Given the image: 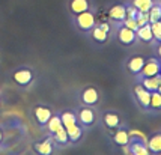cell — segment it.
<instances>
[{"label":"cell","instance_id":"cell-1","mask_svg":"<svg viewBox=\"0 0 161 155\" xmlns=\"http://www.w3.org/2000/svg\"><path fill=\"white\" fill-rule=\"evenodd\" d=\"M74 23H75V27L83 32V33H89L91 29L97 24V18H95V14L92 11H86V12H81L74 17Z\"/></svg>","mask_w":161,"mask_h":155},{"label":"cell","instance_id":"cell-2","mask_svg":"<svg viewBox=\"0 0 161 155\" xmlns=\"http://www.w3.org/2000/svg\"><path fill=\"white\" fill-rule=\"evenodd\" d=\"M160 72H161V60L158 57H151V59H146L139 77L140 78L155 77V75H160Z\"/></svg>","mask_w":161,"mask_h":155},{"label":"cell","instance_id":"cell-3","mask_svg":"<svg viewBox=\"0 0 161 155\" xmlns=\"http://www.w3.org/2000/svg\"><path fill=\"white\" fill-rule=\"evenodd\" d=\"M116 38L122 45L125 47H130L133 44L137 42V35H136V30H131V29L125 27L124 24H120L118 32H116Z\"/></svg>","mask_w":161,"mask_h":155},{"label":"cell","instance_id":"cell-4","mask_svg":"<svg viewBox=\"0 0 161 155\" xmlns=\"http://www.w3.org/2000/svg\"><path fill=\"white\" fill-rule=\"evenodd\" d=\"M92 9H93L92 0H68V11L74 17L86 11H92Z\"/></svg>","mask_w":161,"mask_h":155},{"label":"cell","instance_id":"cell-5","mask_svg":"<svg viewBox=\"0 0 161 155\" xmlns=\"http://www.w3.org/2000/svg\"><path fill=\"white\" fill-rule=\"evenodd\" d=\"M134 95H136V99L140 104V107L147 110L149 108V101H151V92L145 89L142 83H139V85L134 86Z\"/></svg>","mask_w":161,"mask_h":155},{"label":"cell","instance_id":"cell-6","mask_svg":"<svg viewBox=\"0 0 161 155\" xmlns=\"http://www.w3.org/2000/svg\"><path fill=\"white\" fill-rule=\"evenodd\" d=\"M108 18L112 20V21L114 23H120L122 24V21L125 20L126 17V5H124V3H116V5H113L110 9H108Z\"/></svg>","mask_w":161,"mask_h":155},{"label":"cell","instance_id":"cell-7","mask_svg":"<svg viewBox=\"0 0 161 155\" xmlns=\"http://www.w3.org/2000/svg\"><path fill=\"white\" fill-rule=\"evenodd\" d=\"M145 62H146V59L143 56H139V54H137V56H133L126 62V68H128V71H130L131 74L139 75L142 68H143V65H145Z\"/></svg>","mask_w":161,"mask_h":155},{"label":"cell","instance_id":"cell-8","mask_svg":"<svg viewBox=\"0 0 161 155\" xmlns=\"http://www.w3.org/2000/svg\"><path fill=\"white\" fill-rule=\"evenodd\" d=\"M136 35H137V41L142 42H155L154 41V35H152V29H151V23H147L145 26H142L136 30Z\"/></svg>","mask_w":161,"mask_h":155},{"label":"cell","instance_id":"cell-9","mask_svg":"<svg viewBox=\"0 0 161 155\" xmlns=\"http://www.w3.org/2000/svg\"><path fill=\"white\" fill-rule=\"evenodd\" d=\"M91 38L95 41V42L98 44H104L107 42V39H108V36H110V32H107V30H104L103 27H99L98 23L93 26V27L91 29Z\"/></svg>","mask_w":161,"mask_h":155},{"label":"cell","instance_id":"cell-10","mask_svg":"<svg viewBox=\"0 0 161 155\" xmlns=\"http://www.w3.org/2000/svg\"><path fill=\"white\" fill-rule=\"evenodd\" d=\"M14 81L15 83H18V85L21 86H26L29 85L30 81H32V78H33V74H32V71H29V69H18V71H15L14 72Z\"/></svg>","mask_w":161,"mask_h":155},{"label":"cell","instance_id":"cell-11","mask_svg":"<svg viewBox=\"0 0 161 155\" xmlns=\"http://www.w3.org/2000/svg\"><path fill=\"white\" fill-rule=\"evenodd\" d=\"M149 151L152 152V155H161V133L152 134L146 141Z\"/></svg>","mask_w":161,"mask_h":155},{"label":"cell","instance_id":"cell-12","mask_svg":"<svg viewBox=\"0 0 161 155\" xmlns=\"http://www.w3.org/2000/svg\"><path fill=\"white\" fill-rule=\"evenodd\" d=\"M98 91L95 89V87H87V89H84L83 93H81V99H83L84 104H87V106H92V104H95V102H98Z\"/></svg>","mask_w":161,"mask_h":155},{"label":"cell","instance_id":"cell-13","mask_svg":"<svg viewBox=\"0 0 161 155\" xmlns=\"http://www.w3.org/2000/svg\"><path fill=\"white\" fill-rule=\"evenodd\" d=\"M35 118L41 125H45V124L48 122V119L51 118V110L47 108V107H44V106L36 107L35 108Z\"/></svg>","mask_w":161,"mask_h":155},{"label":"cell","instance_id":"cell-14","mask_svg":"<svg viewBox=\"0 0 161 155\" xmlns=\"http://www.w3.org/2000/svg\"><path fill=\"white\" fill-rule=\"evenodd\" d=\"M142 85L145 89H147L149 92H155L158 89V85L161 81V75H155V77H146V78H140Z\"/></svg>","mask_w":161,"mask_h":155},{"label":"cell","instance_id":"cell-15","mask_svg":"<svg viewBox=\"0 0 161 155\" xmlns=\"http://www.w3.org/2000/svg\"><path fill=\"white\" fill-rule=\"evenodd\" d=\"M130 148H131L133 155H152L147 145L143 141H133V143H130Z\"/></svg>","mask_w":161,"mask_h":155},{"label":"cell","instance_id":"cell-16","mask_svg":"<svg viewBox=\"0 0 161 155\" xmlns=\"http://www.w3.org/2000/svg\"><path fill=\"white\" fill-rule=\"evenodd\" d=\"M154 3L155 0H130V5H133L139 12H149Z\"/></svg>","mask_w":161,"mask_h":155},{"label":"cell","instance_id":"cell-17","mask_svg":"<svg viewBox=\"0 0 161 155\" xmlns=\"http://www.w3.org/2000/svg\"><path fill=\"white\" fill-rule=\"evenodd\" d=\"M78 118H80V120L83 122L84 125H91V124L95 122V113L92 112L91 108H81Z\"/></svg>","mask_w":161,"mask_h":155},{"label":"cell","instance_id":"cell-18","mask_svg":"<svg viewBox=\"0 0 161 155\" xmlns=\"http://www.w3.org/2000/svg\"><path fill=\"white\" fill-rule=\"evenodd\" d=\"M147 17H149V23L160 21V17H161V3L160 2H155L154 6L151 8L149 12H147Z\"/></svg>","mask_w":161,"mask_h":155},{"label":"cell","instance_id":"cell-19","mask_svg":"<svg viewBox=\"0 0 161 155\" xmlns=\"http://www.w3.org/2000/svg\"><path fill=\"white\" fill-rule=\"evenodd\" d=\"M47 127H48V131L50 133H57L60 128H63V124H62V119L60 116H51L47 122Z\"/></svg>","mask_w":161,"mask_h":155},{"label":"cell","instance_id":"cell-20","mask_svg":"<svg viewBox=\"0 0 161 155\" xmlns=\"http://www.w3.org/2000/svg\"><path fill=\"white\" fill-rule=\"evenodd\" d=\"M149 108L155 112H161V93L160 92H151V101H149Z\"/></svg>","mask_w":161,"mask_h":155},{"label":"cell","instance_id":"cell-21","mask_svg":"<svg viewBox=\"0 0 161 155\" xmlns=\"http://www.w3.org/2000/svg\"><path fill=\"white\" fill-rule=\"evenodd\" d=\"M35 149L39 155H51V151H53L51 140H44V141H41V143H38L35 146Z\"/></svg>","mask_w":161,"mask_h":155},{"label":"cell","instance_id":"cell-22","mask_svg":"<svg viewBox=\"0 0 161 155\" xmlns=\"http://www.w3.org/2000/svg\"><path fill=\"white\" fill-rule=\"evenodd\" d=\"M113 139H114V141H116L118 145H120V146L128 145V143L131 141L130 140V134H128V131H125V130H118Z\"/></svg>","mask_w":161,"mask_h":155},{"label":"cell","instance_id":"cell-23","mask_svg":"<svg viewBox=\"0 0 161 155\" xmlns=\"http://www.w3.org/2000/svg\"><path fill=\"white\" fill-rule=\"evenodd\" d=\"M104 122L108 128H118L119 127V124H120V119H119V116H118L116 113H105Z\"/></svg>","mask_w":161,"mask_h":155},{"label":"cell","instance_id":"cell-24","mask_svg":"<svg viewBox=\"0 0 161 155\" xmlns=\"http://www.w3.org/2000/svg\"><path fill=\"white\" fill-rule=\"evenodd\" d=\"M66 133H68V137H69L71 140L77 141L80 137H81V128L78 127L77 124H74V125H69V127H66Z\"/></svg>","mask_w":161,"mask_h":155},{"label":"cell","instance_id":"cell-25","mask_svg":"<svg viewBox=\"0 0 161 155\" xmlns=\"http://www.w3.org/2000/svg\"><path fill=\"white\" fill-rule=\"evenodd\" d=\"M60 119H62V124L63 127H69V125H74V124H77V118H75V114L72 112H63L62 116H60Z\"/></svg>","mask_w":161,"mask_h":155},{"label":"cell","instance_id":"cell-26","mask_svg":"<svg viewBox=\"0 0 161 155\" xmlns=\"http://www.w3.org/2000/svg\"><path fill=\"white\" fill-rule=\"evenodd\" d=\"M151 29H152L154 41L155 42H161V21L151 23Z\"/></svg>","mask_w":161,"mask_h":155},{"label":"cell","instance_id":"cell-27","mask_svg":"<svg viewBox=\"0 0 161 155\" xmlns=\"http://www.w3.org/2000/svg\"><path fill=\"white\" fill-rule=\"evenodd\" d=\"M54 139H56V141H59V143H66V141L69 140L68 133H66V128L63 127V128H60L57 133H54Z\"/></svg>","mask_w":161,"mask_h":155},{"label":"cell","instance_id":"cell-28","mask_svg":"<svg viewBox=\"0 0 161 155\" xmlns=\"http://www.w3.org/2000/svg\"><path fill=\"white\" fill-rule=\"evenodd\" d=\"M136 23H137V26L142 27V26H145L149 23V17H147V12H139V14L136 15Z\"/></svg>","mask_w":161,"mask_h":155},{"label":"cell","instance_id":"cell-29","mask_svg":"<svg viewBox=\"0 0 161 155\" xmlns=\"http://www.w3.org/2000/svg\"><path fill=\"white\" fill-rule=\"evenodd\" d=\"M122 24H124L125 27L131 29V30H137V29H139L137 23H136V18H130V17H125V20L122 21Z\"/></svg>","mask_w":161,"mask_h":155},{"label":"cell","instance_id":"cell-30","mask_svg":"<svg viewBox=\"0 0 161 155\" xmlns=\"http://www.w3.org/2000/svg\"><path fill=\"white\" fill-rule=\"evenodd\" d=\"M139 14V11L133 6V5H126V17H130V18H136V15Z\"/></svg>","mask_w":161,"mask_h":155},{"label":"cell","instance_id":"cell-31","mask_svg":"<svg viewBox=\"0 0 161 155\" xmlns=\"http://www.w3.org/2000/svg\"><path fill=\"white\" fill-rule=\"evenodd\" d=\"M157 57L161 60V42H158V45H157Z\"/></svg>","mask_w":161,"mask_h":155},{"label":"cell","instance_id":"cell-32","mask_svg":"<svg viewBox=\"0 0 161 155\" xmlns=\"http://www.w3.org/2000/svg\"><path fill=\"white\" fill-rule=\"evenodd\" d=\"M157 92H160V93H161V81H160V85H158V89H157Z\"/></svg>","mask_w":161,"mask_h":155},{"label":"cell","instance_id":"cell-33","mask_svg":"<svg viewBox=\"0 0 161 155\" xmlns=\"http://www.w3.org/2000/svg\"><path fill=\"white\" fill-rule=\"evenodd\" d=\"M2 139H3V134H2V131H0V141H2Z\"/></svg>","mask_w":161,"mask_h":155},{"label":"cell","instance_id":"cell-34","mask_svg":"<svg viewBox=\"0 0 161 155\" xmlns=\"http://www.w3.org/2000/svg\"><path fill=\"white\" fill-rule=\"evenodd\" d=\"M158 2H160V3H161V0H158Z\"/></svg>","mask_w":161,"mask_h":155},{"label":"cell","instance_id":"cell-35","mask_svg":"<svg viewBox=\"0 0 161 155\" xmlns=\"http://www.w3.org/2000/svg\"><path fill=\"white\" fill-rule=\"evenodd\" d=\"M160 21H161V17H160Z\"/></svg>","mask_w":161,"mask_h":155},{"label":"cell","instance_id":"cell-36","mask_svg":"<svg viewBox=\"0 0 161 155\" xmlns=\"http://www.w3.org/2000/svg\"><path fill=\"white\" fill-rule=\"evenodd\" d=\"M160 75H161V72H160Z\"/></svg>","mask_w":161,"mask_h":155}]
</instances>
